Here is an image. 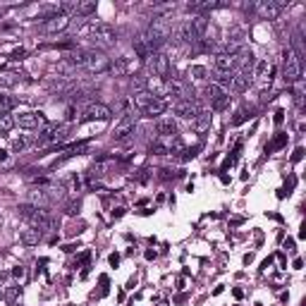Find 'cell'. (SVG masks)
Returning <instances> with one entry per match:
<instances>
[{"label":"cell","instance_id":"6da1fadb","mask_svg":"<svg viewBox=\"0 0 306 306\" xmlns=\"http://www.w3.org/2000/svg\"><path fill=\"white\" fill-rule=\"evenodd\" d=\"M170 31H173V27H170V22H168V19H153V22H151V27L144 31L141 41L146 43V48L151 51V53H156L160 46L170 39Z\"/></svg>","mask_w":306,"mask_h":306},{"label":"cell","instance_id":"7a4b0ae2","mask_svg":"<svg viewBox=\"0 0 306 306\" xmlns=\"http://www.w3.org/2000/svg\"><path fill=\"white\" fill-rule=\"evenodd\" d=\"M282 79L287 84H294V81L302 79V60L299 55L294 53V48H287L285 51V60H282Z\"/></svg>","mask_w":306,"mask_h":306},{"label":"cell","instance_id":"3957f363","mask_svg":"<svg viewBox=\"0 0 306 306\" xmlns=\"http://www.w3.org/2000/svg\"><path fill=\"white\" fill-rule=\"evenodd\" d=\"M134 129H136V115H134V113H127V115L118 122V127H115V139L122 141V144H132Z\"/></svg>","mask_w":306,"mask_h":306},{"label":"cell","instance_id":"277c9868","mask_svg":"<svg viewBox=\"0 0 306 306\" xmlns=\"http://www.w3.org/2000/svg\"><path fill=\"white\" fill-rule=\"evenodd\" d=\"M91 41L96 43V46H113L115 41H118V31L110 27V24H93L91 27Z\"/></svg>","mask_w":306,"mask_h":306},{"label":"cell","instance_id":"5b68a950","mask_svg":"<svg viewBox=\"0 0 306 306\" xmlns=\"http://www.w3.org/2000/svg\"><path fill=\"white\" fill-rule=\"evenodd\" d=\"M148 72L153 77H158V79H165L168 72H170V58L163 53V51L151 53V58H148Z\"/></svg>","mask_w":306,"mask_h":306},{"label":"cell","instance_id":"8992f818","mask_svg":"<svg viewBox=\"0 0 306 306\" xmlns=\"http://www.w3.org/2000/svg\"><path fill=\"white\" fill-rule=\"evenodd\" d=\"M113 118V110L103 103H89V106L84 108V113H81V120L84 122H108Z\"/></svg>","mask_w":306,"mask_h":306},{"label":"cell","instance_id":"52a82bcc","mask_svg":"<svg viewBox=\"0 0 306 306\" xmlns=\"http://www.w3.org/2000/svg\"><path fill=\"white\" fill-rule=\"evenodd\" d=\"M67 27H69V17H67V14L55 12V14H51V17L43 19L41 31H43V34H58V31H65Z\"/></svg>","mask_w":306,"mask_h":306},{"label":"cell","instance_id":"ba28073f","mask_svg":"<svg viewBox=\"0 0 306 306\" xmlns=\"http://www.w3.org/2000/svg\"><path fill=\"white\" fill-rule=\"evenodd\" d=\"M86 69L91 72V74H103L110 69V58L103 53H96V51H89V58H86Z\"/></svg>","mask_w":306,"mask_h":306},{"label":"cell","instance_id":"9c48e42d","mask_svg":"<svg viewBox=\"0 0 306 306\" xmlns=\"http://www.w3.org/2000/svg\"><path fill=\"white\" fill-rule=\"evenodd\" d=\"M251 10H256V14H258L261 19H278L280 12H282V7H280L275 0H263V2H256V5H251Z\"/></svg>","mask_w":306,"mask_h":306},{"label":"cell","instance_id":"30bf717a","mask_svg":"<svg viewBox=\"0 0 306 306\" xmlns=\"http://www.w3.org/2000/svg\"><path fill=\"white\" fill-rule=\"evenodd\" d=\"M206 96L211 98V103H213L215 110H223V108L227 106V98H230V96L223 91V86H220V84H215V81L206 86Z\"/></svg>","mask_w":306,"mask_h":306},{"label":"cell","instance_id":"8fae6325","mask_svg":"<svg viewBox=\"0 0 306 306\" xmlns=\"http://www.w3.org/2000/svg\"><path fill=\"white\" fill-rule=\"evenodd\" d=\"M201 110H199V106L194 103V101H177L175 103V115H180L182 120H196V115H199Z\"/></svg>","mask_w":306,"mask_h":306},{"label":"cell","instance_id":"7c38bea8","mask_svg":"<svg viewBox=\"0 0 306 306\" xmlns=\"http://www.w3.org/2000/svg\"><path fill=\"white\" fill-rule=\"evenodd\" d=\"M14 122H17L22 129H36L39 124L46 122V118H43V113H22Z\"/></svg>","mask_w":306,"mask_h":306},{"label":"cell","instance_id":"4fadbf2b","mask_svg":"<svg viewBox=\"0 0 306 306\" xmlns=\"http://www.w3.org/2000/svg\"><path fill=\"white\" fill-rule=\"evenodd\" d=\"M165 91H168V96H173V98H177V101H191V96L186 93V86L180 79L165 81Z\"/></svg>","mask_w":306,"mask_h":306},{"label":"cell","instance_id":"5bb4252c","mask_svg":"<svg viewBox=\"0 0 306 306\" xmlns=\"http://www.w3.org/2000/svg\"><path fill=\"white\" fill-rule=\"evenodd\" d=\"M215 69H218V74H232V69L237 67V58L235 55H227V53H220L215 55Z\"/></svg>","mask_w":306,"mask_h":306},{"label":"cell","instance_id":"9a60e30c","mask_svg":"<svg viewBox=\"0 0 306 306\" xmlns=\"http://www.w3.org/2000/svg\"><path fill=\"white\" fill-rule=\"evenodd\" d=\"M206 29H208V19H206L203 14H199V17H194V19H189V31H191V36H194V43L203 39V34H206Z\"/></svg>","mask_w":306,"mask_h":306},{"label":"cell","instance_id":"2e32d148","mask_svg":"<svg viewBox=\"0 0 306 306\" xmlns=\"http://www.w3.org/2000/svg\"><path fill=\"white\" fill-rule=\"evenodd\" d=\"M249 84H251V72H237V74H232V81H230V86H232V91L235 93H242L249 89Z\"/></svg>","mask_w":306,"mask_h":306},{"label":"cell","instance_id":"e0dca14e","mask_svg":"<svg viewBox=\"0 0 306 306\" xmlns=\"http://www.w3.org/2000/svg\"><path fill=\"white\" fill-rule=\"evenodd\" d=\"M156 129H158L160 136H177V122L173 118H160L156 122Z\"/></svg>","mask_w":306,"mask_h":306},{"label":"cell","instance_id":"ac0fdd59","mask_svg":"<svg viewBox=\"0 0 306 306\" xmlns=\"http://www.w3.org/2000/svg\"><path fill=\"white\" fill-rule=\"evenodd\" d=\"M165 110H168V103H165V101H160V98H153V101H151V106L144 108L141 113H144L146 118H158V115H163Z\"/></svg>","mask_w":306,"mask_h":306},{"label":"cell","instance_id":"d6986e66","mask_svg":"<svg viewBox=\"0 0 306 306\" xmlns=\"http://www.w3.org/2000/svg\"><path fill=\"white\" fill-rule=\"evenodd\" d=\"M41 240H43V232H41L39 227H27V230L22 232V242H24L27 246H36Z\"/></svg>","mask_w":306,"mask_h":306},{"label":"cell","instance_id":"ffe728a7","mask_svg":"<svg viewBox=\"0 0 306 306\" xmlns=\"http://www.w3.org/2000/svg\"><path fill=\"white\" fill-rule=\"evenodd\" d=\"M86 58H89V51H84V48H77V51H72V53L67 55L65 60L69 62L72 67H84L86 65Z\"/></svg>","mask_w":306,"mask_h":306},{"label":"cell","instance_id":"44dd1931","mask_svg":"<svg viewBox=\"0 0 306 306\" xmlns=\"http://www.w3.org/2000/svg\"><path fill=\"white\" fill-rule=\"evenodd\" d=\"M156 98V93H151L148 89H144V91H136L134 93V106L139 108V110H144V108L151 106V101Z\"/></svg>","mask_w":306,"mask_h":306},{"label":"cell","instance_id":"7402d4cb","mask_svg":"<svg viewBox=\"0 0 306 306\" xmlns=\"http://www.w3.org/2000/svg\"><path fill=\"white\" fill-rule=\"evenodd\" d=\"M208 129H211V115H208V113H199L196 120H194V132L206 134Z\"/></svg>","mask_w":306,"mask_h":306},{"label":"cell","instance_id":"603a6c76","mask_svg":"<svg viewBox=\"0 0 306 306\" xmlns=\"http://www.w3.org/2000/svg\"><path fill=\"white\" fill-rule=\"evenodd\" d=\"M29 201H31V206H36L39 208V203H48L51 201V194L46 191V189H34V191H29Z\"/></svg>","mask_w":306,"mask_h":306},{"label":"cell","instance_id":"cb8c5ba5","mask_svg":"<svg viewBox=\"0 0 306 306\" xmlns=\"http://www.w3.org/2000/svg\"><path fill=\"white\" fill-rule=\"evenodd\" d=\"M110 69L115 72V77H124L129 72V62L127 58H115V65H110Z\"/></svg>","mask_w":306,"mask_h":306},{"label":"cell","instance_id":"d4e9b609","mask_svg":"<svg viewBox=\"0 0 306 306\" xmlns=\"http://www.w3.org/2000/svg\"><path fill=\"white\" fill-rule=\"evenodd\" d=\"M91 12H96V0H86V2H77V14L79 17H89Z\"/></svg>","mask_w":306,"mask_h":306},{"label":"cell","instance_id":"484cf974","mask_svg":"<svg viewBox=\"0 0 306 306\" xmlns=\"http://www.w3.org/2000/svg\"><path fill=\"white\" fill-rule=\"evenodd\" d=\"M110 168H113V160H98V163L91 168V175L93 177H101V175H106Z\"/></svg>","mask_w":306,"mask_h":306},{"label":"cell","instance_id":"4316f807","mask_svg":"<svg viewBox=\"0 0 306 306\" xmlns=\"http://www.w3.org/2000/svg\"><path fill=\"white\" fill-rule=\"evenodd\" d=\"M14 124H17V122H14L12 115H5V113L0 115V134L12 132V127H14Z\"/></svg>","mask_w":306,"mask_h":306},{"label":"cell","instance_id":"83f0119b","mask_svg":"<svg viewBox=\"0 0 306 306\" xmlns=\"http://www.w3.org/2000/svg\"><path fill=\"white\" fill-rule=\"evenodd\" d=\"M34 144V139L31 136H19V139H14L12 141V151L14 153H19V151H24L27 146H31Z\"/></svg>","mask_w":306,"mask_h":306},{"label":"cell","instance_id":"f1b7e54d","mask_svg":"<svg viewBox=\"0 0 306 306\" xmlns=\"http://www.w3.org/2000/svg\"><path fill=\"white\" fill-rule=\"evenodd\" d=\"M134 51H136V55H139L141 60H148V58H151V51L146 48V43H144L141 39L134 41Z\"/></svg>","mask_w":306,"mask_h":306},{"label":"cell","instance_id":"f546056e","mask_svg":"<svg viewBox=\"0 0 306 306\" xmlns=\"http://www.w3.org/2000/svg\"><path fill=\"white\" fill-rule=\"evenodd\" d=\"M19 81V74H14V72H2L0 74V86H14Z\"/></svg>","mask_w":306,"mask_h":306},{"label":"cell","instance_id":"4dcf8cb0","mask_svg":"<svg viewBox=\"0 0 306 306\" xmlns=\"http://www.w3.org/2000/svg\"><path fill=\"white\" fill-rule=\"evenodd\" d=\"M206 74H208V72H206V67H201V65H194L191 69H189V77H194L196 81H203V79H206Z\"/></svg>","mask_w":306,"mask_h":306},{"label":"cell","instance_id":"1f68e13d","mask_svg":"<svg viewBox=\"0 0 306 306\" xmlns=\"http://www.w3.org/2000/svg\"><path fill=\"white\" fill-rule=\"evenodd\" d=\"M34 213H36V206H31V203H22V206H19V215H22V218L31 220Z\"/></svg>","mask_w":306,"mask_h":306},{"label":"cell","instance_id":"d6a6232c","mask_svg":"<svg viewBox=\"0 0 306 306\" xmlns=\"http://www.w3.org/2000/svg\"><path fill=\"white\" fill-rule=\"evenodd\" d=\"M14 106H17V101H14V98H10V96H2V93H0V110H12Z\"/></svg>","mask_w":306,"mask_h":306},{"label":"cell","instance_id":"836d02e7","mask_svg":"<svg viewBox=\"0 0 306 306\" xmlns=\"http://www.w3.org/2000/svg\"><path fill=\"white\" fill-rule=\"evenodd\" d=\"M77 211H79V201H69V203H67V208H65V213L67 215H74Z\"/></svg>","mask_w":306,"mask_h":306},{"label":"cell","instance_id":"e575fe53","mask_svg":"<svg viewBox=\"0 0 306 306\" xmlns=\"http://www.w3.org/2000/svg\"><path fill=\"white\" fill-rule=\"evenodd\" d=\"M17 297H19V287H17V285H10V287H7V299L14 302Z\"/></svg>","mask_w":306,"mask_h":306},{"label":"cell","instance_id":"d590c367","mask_svg":"<svg viewBox=\"0 0 306 306\" xmlns=\"http://www.w3.org/2000/svg\"><path fill=\"white\" fill-rule=\"evenodd\" d=\"M266 72H268V62H258V67H256V74H258V77H263Z\"/></svg>","mask_w":306,"mask_h":306},{"label":"cell","instance_id":"8d00e7d4","mask_svg":"<svg viewBox=\"0 0 306 306\" xmlns=\"http://www.w3.org/2000/svg\"><path fill=\"white\" fill-rule=\"evenodd\" d=\"M244 118H246V110L242 108V110H237V118H235V120H232V122H235V124H240V122L244 120Z\"/></svg>","mask_w":306,"mask_h":306},{"label":"cell","instance_id":"74e56055","mask_svg":"<svg viewBox=\"0 0 306 306\" xmlns=\"http://www.w3.org/2000/svg\"><path fill=\"white\" fill-rule=\"evenodd\" d=\"M285 141H287V136L282 134V136H278V139L273 141V146H270V148H280V146H282V144H285Z\"/></svg>","mask_w":306,"mask_h":306},{"label":"cell","instance_id":"f35d334b","mask_svg":"<svg viewBox=\"0 0 306 306\" xmlns=\"http://www.w3.org/2000/svg\"><path fill=\"white\" fill-rule=\"evenodd\" d=\"M22 58H24V51H22V48H19V51H14V53H12V60H22Z\"/></svg>","mask_w":306,"mask_h":306},{"label":"cell","instance_id":"ab89813d","mask_svg":"<svg viewBox=\"0 0 306 306\" xmlns=\"http://www.w3.org/2000/svg\"><path fill=\"white\" fill-rule=\"evenodd\" d=\"M14 278H24V268H14Z\"/></svg>","mask_w":306,"mask_h":306},{"label":"cell","instance_id":"60d3db41","mask_svg":"<svg viewBox=\"0 0 306 306\" xmlns=\"http://www.w3.org/2000/svg\"><path fill=\"white\" fill-rule=\"evenodd\" d=\"M0 17H2V12H0Z\"/></svg>","mask_w":306,"mask_h":306}]
</instances>
